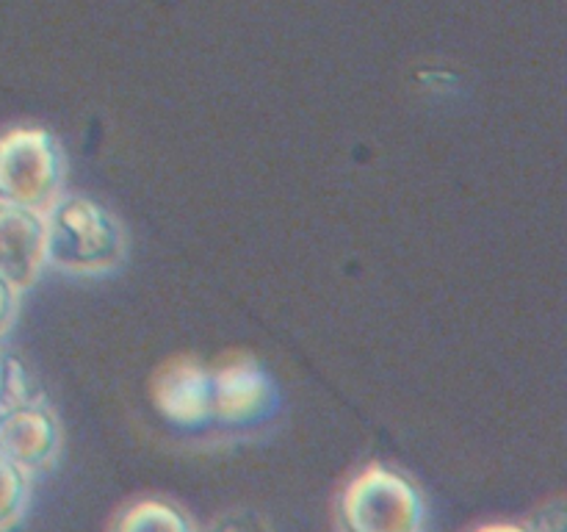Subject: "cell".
I'll list each match as a JSON object with an SVG mask.
<instances>
[{"label": "cell", "mask_w": 567, "mask_h": 532, "mask_svg": "<svg viewBox=\"0 0 567 532\" xmlns=\"http://www.w3.org/2000/svg\"><path fill=\"white\" fill-rule=\"evenodd\" d=\"M31 402H42V399H39L37 382L28 375L25 366L14 358H0V408Z\"/></svg>", "instance_id": "obj_10"}, {"label": "cell", "mask_w": 567, "mask_h": 532, "mask_svg": "<svg viewBox=\"0 0 567 532\" xmlns=\"http://www.w3.org/2000/svg\"><path fill=\"white\" fill-rule=\"evenodd\" d=\"M214 382V421L225 427L258 424L275 408V386L269 375L249 355H230L216 369Z\"/></svg>", "instance_id": "obj_5"}, {"label": "cell", "mask_w": 567, "mask_h": 532, "mask_svg": "<svg viewBox=\"0 0 567 532\" xmlns=\"http://www.w3.org/2000/svg\"><path fill=\"white\" fill-rule=\"evenodd\" d=\"M28 508V474L0 458V532H11Z\"/></svg>", "instance_id": "obj_9"}, {"label": "cell", "mask_w": 567, "mask_h": 532, "mask_svg": "<svg viewBox=\"0 0 567 532\" xmlns=\"http://www.w3.org/2000/svg\"><path fill=\"white\" fill-rule=\"evenodd\" d=\"M64 158L44 127L20 125L0 133V203L44 214L59 200Z\"/></svg>", "instance_id": "obj_2"}, {"label": "cell", "mask_w": 567, "mask_h": 532, "mask_svg": "<svg viewBox=\"0 0 567 532\" xmlns=\"http://www.w3.org/2000/svg\"><path fill=\"white\" fill-rule=\"evenodd\" d=\"M48 260L75 275L111 272L125 258V233L109 208L89 197H59L44 211Z\"/></svg>", "instance_id": "obj_1"}, {"label": "cell", "mask_w": 567, "mask_h": 532, "mask_svg": "<svg viewBox=\"0 0 567 532\" xmlns=\"http://www.w3.org/2000/svg\"><path fill=\"white\" fill-rule=\"evenodd\" d=\"M17 303H20V291L0 277V338L9 332L11 321H14Z\"/></svg>", "instance_id": "obj_11"}, {"label": "cell", "mask_w": 567, "mask_h": 532, "mask_svg": "<svg viewBox=\"0 0 567 532\" xmlns=\"http://www.w3.org/2000/svg\"><path fill=\"white\" fill-rule=\"evenodd\" d=\"M111 532H194V524L175 504L161 499H138L116 515Z\"/></svg>", "instance_id": "obj_8"}, {"label": "cell", "mask_w": 567, "mask_h": 532, "mask_svg": "<svg viewBox=\"0 0 567 532\" xmlns=\"http://www.w3.org/2000/svg\"><path fill=\"white\" fill-rule=\"evenodd\" d=\"M153 405L169 424L199 430L214 421V382L210 369L192 355L172 358L150 382Z\"/></svg>", "instance_id": "obj_4"}, {"label": "cell", "mask_w": 567, "mask_h": 532, "mask_svg": "<svg viewBox=\"0 0 567 532\" xmlns=\"http://www.w3.org/2000/svg\"><path fill=\"white\" fill-rule=\"evenodd\" d=\"M61 447L55 416L42 402L0 408V458L33 474L48 469Z\"/></svg>", "instance_id": "obj_6"}, {"label": "cell", "mask_w": 567, "mask_h": 532, "mask_svg": "<svg viewBox=\"0 0 567 532\" xmlns=\"http://www.w3.org/2000/svg\"><path fill=\"white\" fill-rule=\"evenodd\" d=\"M476 532H532V530H526V526H518V524H485Z\"/></svg>", "instance_id": "obj_12"}, {"label": "cell", "mask_w": 567, "mask_h": 532, "mask_svg": "<svg viewBox=\"0 0 567 532\" xmlns=\"http://www.w3.org/2000/svg\"><path fill=\"white\" fill-rule=\"evenodd\" d=\"M347 532H421L424 502L410 480L388 466H369L341 497Z\"/></svg>", "instance_id": "obj_3"}, {"label": "cell", "mask_w": 567, "mask_h": 532, "mask_svg": "<svg viewBox=\"0 0 567 532\" xmlns=\"http://www.w3.org/2000/svg\"><path fill=\"white\" fill-rule=\"evenodd\" d=\"M48 264L44 214L20 205L0 203V277L25 291Z\"/></svg>", "instance_id": "obj_7"}]
</instances>
